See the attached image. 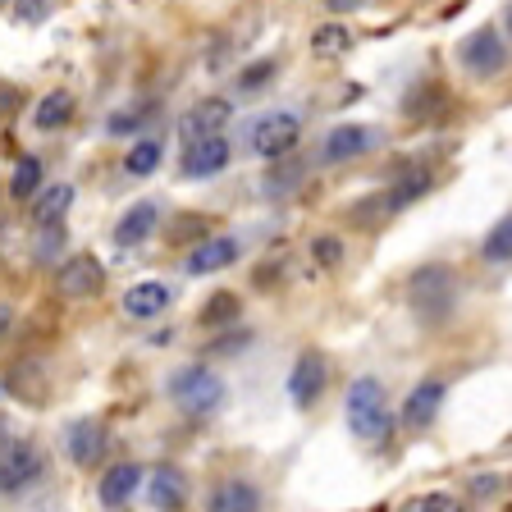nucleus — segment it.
Masks as SVG:
<instances>
[{
	"instance_id": "obj_15",
	"label": "nucleus",
	"mask_w": 512,
	"mask_h": 512,
	"mask_svg": "<svg viewBox=\"0 0 512 512\" xmlns=\"http://www.w3.org/2000/svg\"><path fill=\"white\" fill-rule=\"evenodd\" d=\"M147 503L156 512H183V503H188V476H183L174 462H160V467H151V476H147Z\"/></svg>"
},
{
	"instance_id": "obj_11",
	"label": "nucleus",
	"mask_w": 512,
	"mask_h": 512,
	"mask_svg": "<svg viewBox=\"0 0 512 512\" xmlns=\"http://www.w3.org/2000/svg\"><path fill=\"white\" fill-rule=\"evenodd\" d=\"M55 288H60L64 298H101V288H106V266L96 261V256H69L60 270H55Z\"/></svg>"
},
{
	"instance_id": "obj_22",
	"label": "nucleus",
	"mask_w": 512,
	"mask_h": 512,
	"mask_svg": "<svg viewBox=\"0 0 512 512\" xmlns=\"http://www.w3.org/2000/svg\"><path fill=\"white\" fill-rule=\"evenodd\" d=\"M74 119V96L64 92V87H55V92H46L37 106H32V128H42V133H55V128H64Z\"/></svg>"
},
{
	"instance_id": "obj_32",
	"label": "nucleus",
	"mask_w": 512,
	"mask_h": 512,
	"mask_svg": "<svg viewBox=\"0 0 512 512\" xmlns=\"http://www.w3.org/2000/svg\"><path fill=\"white\" fill-rule=\"evenodd\" d=\"M60 243H64V229L55 224V229H42L37 234V243H32V256L42 261V256H60Z\"/></svg>"
},
{
	"instance_id": "obj_20",
	"label": "nucleus",
	"mask_w": 512,
	"mask_h": 512,
	"mask_svg": "<svg viewBox=\"0 0 512 512\" xmlns=\"http://www.w3.org/2000/svg\"><path fill=\"white\" fill-rule=\"evenodd\" d=\"M5 394H10V398H23V403H42V398L51 394L46 366H42V362H32V357L14 362V366H10V375H5Z\"/></svg>"
},
{
	"instance_id": "obj_26",
	"label": "nucleus",
	"mask_w": 512,
	"mask_h": 512,
	"mask_svg": "<svg viewBox=\"0 0 512 512\" xmlns=\"http://www.w3.org/2000/svg\"><path fill=\"white\" fill-rule=\"evenodd\" d=\"M430 170H412V174H403V179L394 183V188H389V197H384V206H389V211H403V206H412V202H421V197H426L430 192Z\"/></svg>"
},
{
	"instance_id": "obj_7",
	"label": "nucleus",
	"mask_w": 512,
	"mask_h": 512,
	"mask_svg": "<svg viewBox=\"0 0 512 512\" xmlns=\"http://www.w3.org/2000/svg\"><path fill=\"white\" fill-rule=\"evenodd\" d=\"M42 476H46L42 453H37L28 439H5V458H0V490H5V499L32 490Z\"/></svg>"
},
{
	"instance_id": "obj_31",
	"label": "nucleus",
	"mask_w": 512,
	"mask_h": 512,
	"mask_svg": "<svg viewBox=\"0 0 512 512\" xmlns=\"http://www.w3.org/2000/svg\"><path fill=\"white\" fill-rule=\"evenodd\" d=\"M270 74H275V60H256V64H247L243 74H238V87H243V92H256Z\"/></svg>"
},
{
	"instance_id": "obj_5",
	"label": "nucleus",
	"mask_w": 512,
	"mask_h": 512,
	"mask_svg": "<svg viewBox=\"0 0 512 512\" xmlns=\"http://www.w3.org/2000/svg\"><path fill=\"white\" fill-rule=\"evenodd\" d=\"M458 64L471 78H485V83H490V78H499L503 69H508V46H503V37L494 28H476L462 37Z\"/></svg>"
},
{
	"instance_id": "obj_17",
	"label": "nucleus",
	"mask_w": 512,
	"mask_h": 512,
	"mask_svg": "<svg viewBox=\"0 0 512 512\" xmlns=\"http://www.w3.org/2000/svg\"><path fill=\"white\" fill-rule=\"evenodd\" d=\"M119 311L128 320H156L170 311V284H160V279H142V284L124 288V298H119Z\"/></svg>"
},
{
	"instance_id": "obj_3",
	"label": "nucleus",
	"mask_w": 512,
	"mask_h": 512,
	"mask_svg": "<svg viewBox=\"0 0 512 512\" xmlns=\"http://www.w3.org/2000/svg\"><path fill=\"white\" fill-rule=\"evenodd\" d=\"M165 394H170V403L179 407L183 416H211L224 407V380L211 371V366H179V371H170V380H165Z\"/></svg>"
},
{
	"instance_id": "obj_30",
	"label": "nucleus",
	"mask_w": 512,
	"mask_h": 512,
	"mask_svg": "<svg viewBox=\"0 0 512 512\" xmlns=\"http://www.w3.org/2000/svg\"><path fill=\"white\" fill-rule=\"evenodd\" d=\"M311 256H316V266L334 270V266H343V243L334 234H320L316 243H311Z\"/></svg>"
},
{
	"instance_id": "obj_27",
	"label": "nucleus",
	"mask_w": 512,
	"mask_h": 512,
	"mask_svg": "<svg viewBox=\"0 0 512 512\" xmlns=\"http://www.w3.org/2000/svg\"><path fill=\"white\" fill-rule=\"evenodd\" d=\"M480 256H485L490 266H503V261H512V211L503 215L499 224H494L490 234H485V243H480Z\"/></svg>"
},
{
	"instance_id": "obj_1",
	"label": "nucleus",
	"mask_w": 512,
	"mask_h": 512,
	"mask_svg": "<svg viewBox=\"0 0 512 512\" xmlns=\"http://www.w3.org/2000/svg\"><path fill=\"white\" fill-rule=\"evenodd\" d=\"M343 421L362 444H384L389 430H394V412H389V394H384V380L375 375H357L343 394Z\"/></svg>"
},
{
	"instance_id": "obj_13",
	"label": "nucleus",
	"mask_w": 512,
	"mask_h": 512,
	"mask_svg": "<svg viewBox=\"0 0 512 512\" xmlns=\"http://www.w3.org/2000/svg\"><path fill=\"white\" fill-rule=\"evenodd\" d=\"M261 490L247 476H224L202 494V512H261Z\"/></svg>"
},
{
	"instance_id": "obj_23",
	"label": "nucleus",
	"mask_w": 512,
	"mask_h": 512,
	"mask_svg": "<svg viewBox=\"0 0 512 512\" xmlns=\"http://www.w3.org/2000/svg\"><path fill=\"white\" fill-rule=\"evenodd\" d=\"M10 192L14 197H19V202H37V197H42L46 192V165L37 156H19L14 160V174H10Z\"/></svg>"
},
{
	"instance_id": "obj_14",
	"label": "nucleus",
	"mask_w": 512,
	"mask_h": 512,
	"mask_svg": "<svg viewBox=\"0 0 512 512\" xmlns=\"http://www.w3.org/2000/svg\"><path fill=\"white\" fill-rule=\"evenodd\" d=\"M238 252H243V243H238L234 234L202 238V243H197L188 256H183V275H192V279H206V275H215V270L234 266V261H238Z\"/></svg>"
},
{
	"instance_id": "obj_6",
	"label": "nucleus",
	"mask_w": 512,
	"mask_h": 512,
	"mask_svg": "<svg viewBox=\"0 0 512 512\" xmlns=\"http://www.w3.org/2000/svg\"><path fill=\"white\" fill-rule=\"evenodd\" d=\"M330 389V362H325V352L320 348H302L298 357H293V371H288V398H293V407H316L320 394Z\"/></svg>"
},
{
	"instance_id": "obj_9",
	"label": "nucleus",
	"mask_w": 512,
	"mask_h": 512,
	"mask_svg": "<svg viewBox=\"0 0 512 512\" xmlns=\"http://www.w3.org/2000/svg\"><path fill=\"white\" fill-rule=\"evenodd\" d=\"M380 147V128H366V124H334L320 142V160L325 165H348V160L366 156V151Z\"/></svg>"
},
{
	"instance_id": "obj_33",
	"label": "nucleus",
	"mask_w": 512,
	"mask_h": 512,
	"mask_svg": "<svg viewBox=\"0 0 512 512\" xmlns=\"http://www.w3.org/2000/svg\"><path fill=\"white\" fill-rule=\"evenodd\" d=\"M499 485H503L499 476H476V480H471V499L494 503V499H499Z\"/></svg>"
},
{
	"instance_id": "obj_12",
	"label": "nucleus",
	"mask_w": 512,
	"mask_h": 512,
	"mask_svg": "<svg viewBox=\"0 0 512 512\" xmlns=\"http://www.w3.org/2000/svg\"><path fill=\"white\" fill-rule=\"evenodd\" d=\"M444 398H448L444 375H426V380H416L412 394L403 398V426L407 430H430L435 426V416H439V407H444Z\"/></svg>"
},
{
	"instance_id": "obj_24",
	"label": "nucleus",
	"mask_w": 512,
	"mask_h": 512,
	"mask_svg": "<svg viewBox=\"0 0 512 512\" xmlns=\"http://www.w3.org/2000/svg\"><path fill=\"white\" fill-rule=\"evenodd\" d=\"M160 156H165V142H160V133H147V138H138L133 147H128L124 174H133V179H147V174L160 170Z\"/></svg>"
},
{
	"instance_id": "obj_29",
	"label": "nucleus",
	"mask_w": 512,
	"mask_h": 512,
	"mask_svg": "<svg viewBox=\"0 0 512 512\" xmlns=\"http://www.w3.org/2000/svg\"><path fill=\"white\" fill-rule=\"evenodd\" d=\"M224 320H238V298L234 293H215L211 307L202 311V325H224Z\"/></svg>"
},
{
	"instance_id": "obj_28",
	"label": "nucleus",
	"mask_w": 512,
	"mask_h": 512,
	"mask_svg": "<svg viewBox=\"0 0 512 512\" xmlns=\"http://www.w3.org/2000/svg\"><path fill=\"white\" fill-rule=\"evenodd\" d=\"M403 512H467V499H462V494H448V490H430V494L407 499Z\"/></svg>"
},
{
	"instance_id": "obj_21",
	"label": "nucleus",
	"mask_w": 512,
	"mask_h": 512,
	"mask_svg": "<svg viewBox=\"0 0 512 512\" xmlns=\"http://www.w3.org/2000/svg\"><path fill=\"white\" fill-rule=\"evenodd\" d=\"M74 206V183H51V188L32 202V224H42V229H55V224L69 215Z\"/></svg>"
},
{
	"instance_id": "obj_4",
	"label": "nucleus",
	"mask_w": 512,
	"mask_h": 512,
	"mask_svg": "<svg viewBox=\"0 0 512 512\" xmlns=\"http://www.w3.org/2000/svg\"><path fill=\"white\" fill-rule=\"evenodd\" d=\"M298 142H302V115L298 110H266V115H256L252 128H247V147H252V156L266 160V165L284 160Z\"/></svg>"
},
{
	"instance_id": "obj_35",
	"label": "nucleus",
	"mask_w": 512,
	"mask_h": 512,
	"mask_svg": "<svg viewBox=\"0 0 512 512\" xmlns=\"http://www.w3.org/2000/svg\"><path fill=\"white\" fill-rule=\"evenodd\" d=\"M508 28H512V5H508Z\"/></svg>"
},
{
	"instance_id": "obj_19",
	"label": "nucleus",
	"mask_w": 512,
	"mask_h": 512,
	"mask_svg": "<svg viewBox=\"0 0 512 512\" xmlns=\"http://www.w3.org/2000/svg\"><path fill=\"white\" fill-rule=\"evenodd\" d=\"M156 224H160V206L156 202H133L124 215H119V224H115V247L147 243V238L156 234Z\"/></svg>"
},
{
	"instance_id": "obj_25",
	"label": "nucleus",
	"mask_w": 512,
	"mask_h": 512,
	"mask_svg": "<svg viewBox=\"0 0 512 512\" xmlns=\"http://www.w3.org/2000/svg\"><path fill=\"white\" fill-rule=\"evenodd\" d=\"M348 46H352V32L343 28L339 19L320 23V28L311 32V55H316V60H339V55H348Z\"/></svg>"
},
{
	"instance_id": "obj_8",
	"label": "nucleus",
	"mask_w": 512,
	"mask_h": 512,
	"mask_svg": "<svg viewBox=\"0 0 512 512\" xmlns=\"http://www.w3.org/2000/svg\"><path fill=\"white\" fill-rule=\"evenodd\" d=\"M229 119H234V106H229L224 96H206V101H197V106H192L188 115L179 119V138H183V147H197V142H215V138H224Z\"/></svg>"
},
{
	"instance_id": "obj_18",
	"label": "nucleus",
	"mask_w": 512,
	"mask_h": 512,
	"mask_svg": "<svg viewBox=\"0 0 512 512\" xmlns=\"http://www.w3.org/2000/svg\"><path fill=\"white\" fill-rule=\"evenodd\" d=\"M234 160V142L215 138V142H197V147H183V174L188 179H211V174L229 170Z\"/></svg>"
},
{
	"instance_id": "obj_34",
	"label": "nucleus",
	"mask_w": 512,
	"mask_h": 512,
	"mask_svg": "<svg viewBox=\"0 0 512 512\" xmlns=\"http://www.w3.org/2000/svg\"><path fill=\"white\" fill-rule=\"evenodd\" d=\"M14 10H19L23 19H42V14H51V5H32V0H19Z\"/></svg>"
},
{
	"instance_id": "obj_16",
	"label": "nucleus",
	"mask_w": 512,
	"mask_h": 512,
	"mask_svg": "<svg viewBox=\"0 0 512 512\" xmlns=\"http://www.w3.org/2000/svg\"><path fill=\"white\" fill-rule=\"evenodd\" d=\"M142 480H147V471H142L138 462H119V467H110L106 476H101V485H96V499H101V508L119 512L138 490H147Z\"/></svg>"
},
{
	"instance_id": "obj_2",
	"label": "nucleus",
	"mask_w": 512,
	"mask_h": 512,
	"mask_svg": "<svg viewBox=\"0 0 512 512\" xmlns=\"http://www.w3.org/2000/svg\"><path fill=\"white\" fill-rule=\"evenodd\" d=\"M407 307H412L416 320H426V325L448 320L458 311V275L448 266H421L407 279Z\"/></svg>"
},
{
	"instance_id": "obj_10",
	"label": "nucleus",
	"mask_w": 512,
	"mask_h": 512,
	"mask_svg": "<svg viewBox=\"0 0 512 512\" xmlns=\"http://www.w3.org/2000/svg\"><path fill=\"white\" fill-rule=\"evenodd\" d=\"M110 448V430L106 421H96V416H83V421H69V430H64V453H69V462L74 467H96V462L106 458Z\"/></svg>"
}]
</instances>
